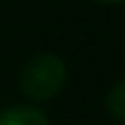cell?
Segmentation results:
<instances>
[{
  "label": "cell",
  "mask_w": 125,
  "mask_h": 125,
  "mask_svg": "<svg viewBox=\"0 0 125 125\" xmlns=\"http://www.w3.org/2000/svg\"><path fill=\"white\" fill-rule=\"evenodd\" d=\"M97 2H103V4H110V2H121V0H97Z\"/></svg>",
  "instance_id": "4"
},
{
  "label": "cell",
  "mask_w": 125,
  "mask_h": 125,
  "mask_svg": "<svg viewBox=\"0 0 125 125\" xmlns=\"http://www.w3.org/2000/svg\"><path fill=\"white\" fill-rule=\"evenodd\" d=\"M0 125H48V116L33 105H13L0 112Z\"/></svg>",
  "instance_id": "2"
},
{
  "label": "cell",
  "mask_w": 125,
  "mask_h": 125,
  "mask_svg": "<svg viewBox=\"0 0 125 125\" xmlns=\"http://www.w3.org/2000/svg\"><path fill=\"white\" fill-rule=\"evenodd\" d=\"M66 64L53 53H40L31 57L20 70V90L33 101L53 99L66 83Z\"/></svg>",
  "instance_id": "1"
},
{
  "label": "cell",
  "mask_w": 125,
  "mask_h": 125,
  "mask_svg": "<svg viewBox=\"0 0 125 125\" xmlns=\"http://www.w3.org/2000/svg\"><path fill=\"white\" fill-rule=\"evenodd\" d=\"M105 105L112 116H116L119 121H125V79H121L119 83L110 88L105 97Z\"/></svg>",
  "instance_id": "3"
}]
</instances>
